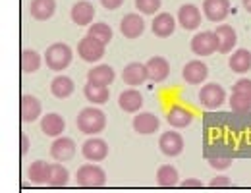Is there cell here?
Returning <instances> with one entry per match:
<instances>
[{
    "label": "cell",
    "mask_w": 251,
    "mask_h": 193,
    "mask_svg": "<svg viewBox=\"0 0 251 193\" xmlns=\"http://www.w3.org/2000/svg\"><path fill=\"white\" fill-rule=\"evenodd\" d=\"M166 120L172 128H188L193 122V112L188 110L186 106H182V104H174V106H170V110L166 114Z\"/></svg>",
    "instance_id": "21"
},
{
    "label": "cell",
    "mask_w": 251,
    "mask_h": 193,
    "mask_svg": "<svg viewBox=\"0 0 251 193\" xmlns=\"http://www.w3.org/2000/svg\"><path fill=\"white\" fill-rule=\"evenodd\" d=\"M50 166L52 164H49L47 161H35L29 166V170H27L29 180H31L33 184H37V186L49 184V180H50Z\"/></svg>",
    "instance_id": "26"
},
{
    "label": "cell",
    "mask_w": 251,
    "mask_h": 193,
    "mask_svg": "<svg viewBox=\"0 0 251 193\" xmlns=\"http://www.w3.org/2000/svg\"><path fill=\"white\" fill-rule=\"evenodd\" d=\"M29 12H31L33 20H37V22H47V20H50V18L54 16V12H56V0H33Z\"/></svg>",
    "instance_id": "24"
},
{
    "label": "cell",
    "mask_w": 251,
    "mask_h": 193,
    "mask_svg": "<svg viewBox=\"0 0 251 193\" xmlns=\"http://www.w3.org/2000/svg\"><path fill=\"white\" fill-rule=\"evenodd\" d=\"M120 31L126 39H137L145 31V20L141 14H126L120 22Z\"/></svg>",
    "instance_id": "11"
},
{
    "label": "cell",
    "mask_w": 251,
    "mask_h": 193,
    "mask_svg": "<svg viewBox=\"0 0 251 193\" xmlns=\"http://www.w3.org/2000/svg\"><path fill=\"white\" fill-rule=\"evenodd\" d=\"M209 186L211 188H228V186H232V180L228 176H217L209 182Z\"/></svg>",
    "instance_id": "38"
},
{
    "label": "cell",
    "mask_w": 251,
    "mask_h": 193,
    "mask_svg": "<svg viewBox=\"0 0 251 193\" xmlns=\"http://www.w3.org/2000/svg\"><path fill=\"white\" fill-rule=\"evenodd\" d=\"M180 182L178 178V170L172 164H162L157 170V184L162 188H172Z\"/></svg>",
    "instance_id": "30"
},
{
    "label": "cell",
    "mask_w": 251,
    "mask_h": 193,
    "mask_svg": "<svg viewBox=\"0 0 251 193\" xmlns=\"http://www.w3.org/2000/svg\"><path fill=\"white\" fill-rule=\"evenodd\" d=\"M201 22H203L201 10L195 4H184V6H180V10H178V24L184 29L193 31V29H197L201 25Z\"/></svg>",
    "instance_id": "10"
},
{
    "label": "cell",
    "mask_w": 251,
    "mask_h": 193,
    "mask_svg": "<svg viewBox=\"0 0 251 193\" xmlns=\"http://www.w3.org/2000/svg\"><path fill=\"white\" fill-rule=\"evenodd\" d=\"M158 147L166 157H178L184 151V137L178 131H164L158 139Z\"/></svg>",
    "instance_id": "7"
},
{
    "label": "cell",
    "mask_w": 251,
    "mask_h": 193,
    "mask_svg": "<svg viewBox=\"0 0 251 193\" xmlns=\"http://www.w3.org/2000/svg\"><path fill=\"white\" fill-rule=\"evenodd\" d=\"M207 75H209V68H207L205 62H201V60H191V62H188V64L184 66V72H182V77H184V81L188 85H199V83H203L207 79Z\"/></svg>",
    "instance_id": "12"
},
{
    "label": "cell",
    "mask_w": 251,
    "mask_h": 193,
    "mask_svg": "<svg viewBox=\"0 0 251 193\" xmlns=\"http://www.w3.org/2000/svg\"><path fill=\"white\" fill-rule=\"evenodd\" d=\"M74 89H75L74 81L70 77H66V75L54 77L52 83H50V93L56 96V98H68V96H72Z\"/></svg>",
    "instance_id": "29"
},
{
    "label": "cell",
    "mask_w": 251,
    "mask_h": 193,
    "mask_svg": "<svg viewBox=\"0 0 251 193\" xmlns=\"http://www.w3.org/2000/svg\"><path fill=\"white\" fill-rule=\"evenodd\" d=\"M122 79L126 81V85H131V87L143 85L145 81H149L147 66L141 64V62H131V64H127L124 68V72H122Z\"/></svg>",
    "instance_id": "14"
},
{
    "label": "cell",
    "mask_w": 251,
    "mask_h": 193,
    "mask_svg": "<svg viewBox=\"0 0 251 193\" xmlns=\"http://www.w3.org/2000/svg\"><path fill=\"white\" fill-rule=\"evenodd\" d=\"M77 129L87 135H97L106 128V116L97 106H87L77 114Z\"/></svg>",
    "instance_id": "1"
},
{
    "label": "cell",
    "mask_w": 251,
    "mask_h": 193,
    "mask_svg": "<svg viewBox=\"0 0 251 193\" xmlns=\"http://www.w3.org/2000/svg\"><path fill=\"white\" fill-rule=\"evenodd\" d=\"M41 129H43V133L49 135V137H62V131L66 129V122H64V118L60 114L49 112V114H45L43 120H41Z\"/></svg>",
    "instance_id": "20"
},
{
    "label": "cell",
    "mask_w": 251,
    "mask_h": 193,
    "mask_svg": "<svg viewBox=\"0 0 251 193\" xmlns=\"http://www.w3.org/2000/svg\"><path fill=\"white\" fill-rule=\"evenodd\" d=\"M75 155V141L72 137H56L50 145V157L56 162L72 161Z\"/></svg>",
    "instance_id": "8"
},
{
    "label": "cell",
    "mask_w": 251,
    "mask_h": 193,
    "mask_svg": "<svg viewBox=\"0 0 251 193\" xmlns=\"http://www.w3.org/2000/svg\"><path fill=\"white\" fill-rule=\"evenodd\" d=\"M100 4H102V8H106V10H118L122 4H124V0H99Z\"/></svg>",
    "instance_id": "39"
},
{
    "label": "cell",
    "mask_w": 251,
    "mask_h": 193,
    "mask_svg": "<svg viewBox=\"0 0 251 193\" xmlns=\"http://www.w3.org/2000/svg\"><path fill=\"white\" fill-rule=\"evenodd\" d=\"M230 108H232V112H238V114L250 112L251 96L242 95V93H232V96H230Z\"/></svg>",
    "instance_id": "34"
},
{
    "label": "cell",
    "mask_w": 251,
    "mask_h": 193,
    "mask_svg": "<svg viewBox=\"0 0 251 193\" xmlns=\"http://www.w3.org/2000/svg\"><path fill=\"white\" fill-rule=\"evenodd\" d=\"M72 20L75 25H93V20H95V8L91 2L87 0H81V2H75L72 12H70Z\"/></svg>",
    "instance_id": "15"
},
{
    "label": "cell",
    "mask_w": 251,
    "mask_h": 193,
    "mask_svg": "<svg viewBox=\"0 0 251 193\" xmlns=\"http://www.w3.org/2000/svg\"><path fill=\"white\" fill-rule=\"evenodd\" d=\"M41 68V56L37 50H31V48H25L22 52V70L25 73H33Z\"/></svg>",
    "instance_id": "33"
},
{
    "label": "cell",
    "mask_w": 251,
    "mask_h": 193,
    "mask_svg": "<svg viewBox=\"0 0 251 193\" xmlns=\"http://www.w3.org/2000/svg\"><path fill=\"white\" fill-rule=\"evenodd\" d=\"M158 128H160V120L151 112H139L133 118V129L141 135H151L158 131Z\"/></svg>",
    "instance_id": "19"
},
{
    "label": "cell",
    "mask_w": 251,
    "mask_h": 193,
    "mask_svg": "<svg viewBox=\"0 0 251 193\" xmlns=\"http://www.w3.org/2000/svg\"><path fill=\"white\" fill-rule=\"evenodd\" d=\"M209 162H211V166L217 168V170H226V168L232 164V159H230L228 155H219V153H215V155L209 157Z\"/></svg>",
    "instance_id": "36"
},
{
    "label": "cell",
    "mask_w": 251,
    "mask_h": 193,
    "mask_svg": "<svg viewBox=\"0 0 251 193\" xmlns=\"http://www.w3.org/2000/svg\"><path fill=\"white\" fill-rule=\"evenodd\" d=\"M114 77H116V75H114V70H112L108 64L95 66V68H91V70H89V73H87V81H89V83L102 85V87L112 85Z\"/></svg>",
    "instance_id": "23"
},
{
    "label": "cell",
    "mask_w": 251,
    "mask_h": 193,
    "mask_svg": "<svg viewBox=\"0 0 251 193\" xmlns=\"http://www.w3.org/2000/svg\"><path fill=\"white\" fill-rule=\"evenodd\" d=\"M72 58H74V52H72V48L66 43H54L45 52V62L54 72L66 70L68 66L72 64Z\"/></svg>",
    "instance_id": "2"
},
{
    "label": "cell",
    "mask_w": 251,
    "mask_h": 193,
    "mask_svg": "<svg viewBox=\"0 0 251 193\" xmlns=\"http://www.w3.org/2000/svg\"><path fill=\"white\" fill-rule=\"evenodd\" d=\"M43 112L41 100L33 95L22 96V120L24 122H35Z\"/></svg>",
    "instance_id": "25"
},
{
    "label": "cell",
    "mask_w": 251,
    "mask_h": 193,
    "mask_svg": "<svg viewBox=\"0 0 251 193\" xmlns=\"http://www.w3.org/2000/svg\"><path fill=\"white\" fill-rule=\"evenodd\" d=\"M81 153L83 157L89 162H100L108 157V145L104 139H99V137H91L83 143L81 147Z\"/></svg>",
    "instance_id": "9"
},
{
    "label": "cell",
    "mask_w": 251,
    "mask_h": 193,
    "mask_svg": "<svg viewBox=\"0 0 251 193\" xmlns=\"http://www.w3.org/2000/svg\"><path fill=\"white\" fill-rule=\"evenodd\" d=\"M242 4H244V8L251 14V0H242Z\"/></svg>",
    "instance_id": "42"
},
{
    "label": "cell",
    "mask_w": 251,
    "mask_h": 193,
    "mask_svg": "<svg viewBox=\"0 0 251 193\" xmlns=\"http://www.w3.org/2000/svg\"><path fill=\"white\" fill-rule=\"evenodd\" d=\"M89 37H93L97 39L99 43H102L104 47L112 41V29H110V25L108 24H102V22H99V24H93V25H89V33H87Z\"/></svg>",
    "instance_id": "31"
},
{
    "label": "cell",
    "mask_w": 251,
    "mask_h": 193,
    "mask_svg": "<svg viewBox=\"0 0 251 193\" xmlns=\"http://www.w3.org/2000/svg\"><path fill=\"white\" fill-rule=\"evenodd\" d=\"M83 95L85 98L95 104V106H99V104H104V102H108V87H102V85H95V83H85V87H83Z\"/></svg>",
    "instance_id": "27"
},
{
    "label": "cell",
    "mask_w": 251,
    "mask_h": 193,
    "mask_svg": "<svg viewBox=\"0 0 251 193\" xmlns=\"http://www.w3.org/2000/svg\"><path fill=\"white\" fill-rule=\"evenodd\" d=\"M145 66H147L149 81H155V83H162L168 77V73H170V64L162 56H153Z\"/></svg>",
    "instance_id": "18"
},
{
    "label": "cell",
    "mask_w": 251,
    "mask_h": 193,
    "mask_svg": "<svg viewBox=\"0 0 251 193\" xmlns=\"http://www.w3.org/2000/svg\"><path fill=\"white\" fill-rule=\"evenodd\" d=\"M232 93H242V95L251 96V79L244 77V79L236 81V83H234V87H232Z\"/></svg>",
    "instance_id": "37"
},
{
    "label": "cell",
    "mask_w": 251,
    "mask_h": 193,
    "mask_svg": "<svg viewBox=\"0 0 251 193\" xmlns=\"http://www.w3.org/2000/svg\"><path fill=\"white\" fill-rule=\"evenodd\" d=\"M27 151H29V137L24 133V135H22V153L25 155Z\"/></svg>",
    "instance_id": "41"
},
{
    "label": "cell",
    "mask_w": 251,
    "mask_h": 193,
    "mask_svg": "<svg viewBox=\"0 0 251 193\" xmlns=\"http://www.w3.org/2000/svg\"><path fill=\"white\" fill-rule=\"evenodd\" d=\"M215 35H217V41H219V52L220 54H228L230 50H234L236 47V41H238V35H236V29L228 24H222L215 29Z\"/></svg>",
    "instance_id": "16"
},
{
    "label": "cell",
    "mask_w": 251,
    "mask_h": 193,
    "mask_svg": "<svg viewBox=\"0 0 251 193\" xmlns=\"http://www.w3.org/2000/svg\"><path fill=\"white\" fill-rule=\"evenodd\" d=\"M162 6L160 0H135V8L141 16H153L157 14L158 8Z\"/></svg>",
    "instance_id": "35"
},
{
    "label": "cell",
    "mask_w": 251,
    "mask_h": 193,
    "mask_svg": "<svg viewBox=\"0 0 251 193\" xmlns=\"http://www.w3.org/2000/svg\"><path fill=\"white\" fill-rule=\"evenodd\" d=\"M70 182V172L66 170V166H62V162H54L50 166V180L49 184L54 188H62Z\"/></svg>",
    "instance_id": "32"
},
{
    "label": "cell",
    "mask_w": 251,
    "mask_h": 193,
    "mask_svg": "<svg viewBox=\"0 0 251 193\" xmlns=\"http://www.w3.org/2000/svg\"><path fill=\"white\" fill-rule=\"evenodd\" d=\"M77 54H79L81 60L93 64V62H99L104 56V45L87 35L77 43Z\"/></svg>",
    "instance_id": "6"
},
{
    "label": "cell",
    "mask_w": 251,
    "mask_h": 193,
    "mask_svg": "<svg viewBox=\"0 0 251 193\" xmlns=\"http://www.w3.org/2000/svg\"><path fill=\"white\" fill-rule=\"evenodd\" d=\"M203 14L209 22H222L230 14V0H205Z\"/></svg>",
    "instance_id": "13"
},
{
    "label": "cell",
    "mask_w": 251,
    "mask_h": 193,
    "mask_svg": "<svg viewBox=\"0 0 251 193\" xmlns=\"http://www.w3.org/2000/svg\"><path fill=\"white\" fill-rule=\"evenodd\" d=\"M118 104H120V108L124 112H127V114L139 112L141 106H143V95L137 89H126L118 96Z\"/></svg>",
    "instance_id": "22"
},
{
    "label": "cell",
    "mask_w": 251,
    "mask_h": 193,
    "mask_svg": "<svg viewBox=\"0 0 251 193\" xmlns=\"http://www.w3.org/2000/svg\"><path fill=\"white\" fill-rule=\"evenodd\" d=\"M191 52H195L197 56H211L219 52V41H217L215 31L197 33L191 39Z\"/></svg>",
    "instance_id": "5"
},
{
    "label": "cell",
    "mask_w": 251,
    "mask_h": 193,
    "mask_svg": "<svg viewBox=\"0 0 251 193\" xmlns=\"http://www.w3.org/2000/svg\"><path fill=\"white\" fill-rule=\"evenodd\" d=\"M180 184H182V188H203V182L195 180V178H188V180H184Z\"/></svg>",
    "instance_id": "40"
},
{
    "label": "cell",
    "mask_w": 251,
    "mask_h": 193,
    "mask_svg": "<svg viewBox=\"0 0 251 193\" xmlns=\"http://www.w3.org/2000/svg\"><path fill=\"white\" fill-rule=\"evenodd\" d=\"M199 102L209 108V110H217L226 102V91L219 83H207L205 87H201L199 91Z\"/></svg>",
    "instance_id": "4"
},
{
    "label": "cell",
    "mask_w": 251,
    "mask_h": 193,
    "mask_svg": "<svg viewBox=\"0 0 251 193\" xmlns=\"http://www.w3.org/2000/svg\"><path fill=\"white\" fill-rule=\"evenodd\" d=\"M230 70L236 73H246L251 70V52L248 48H240L230 56Z\"/></svg>",
    "instance_id": "28"
},
{
    "label": "cell",
    "mask_w": 251,
    "mask_h": 193,
    "mask_svg": "<svg viewBox=\"0 0 251 193\" xmlns=\"http://www.w3.org/2000/svg\"><path fill=\"white\" fill-rule=\"evenodd\" d=\"M75 182L83 188H100L106 184V174L99 164L89 162V164H83L77 168Z\"/></svg>",
    "instance_id": "3"
},
{
    "label": "cell",
    "mask_w": 251,
    "mask_h": 193,
    "mask_svg": "<svg viewBox=\"0 0 251 193\" xmlns=\"http://www.w3.org/2000/svg\"><path fill=\"white\" fill-rule=\"evenodd\" d=\"M151 29H153V35H155V37H158V39H166V37H170V35L174 33V29H176V20H174L172 14H168V12H160L157 18L153 20Z\"/></svg>",
    "instance_id": "17"
}]
</instances>
